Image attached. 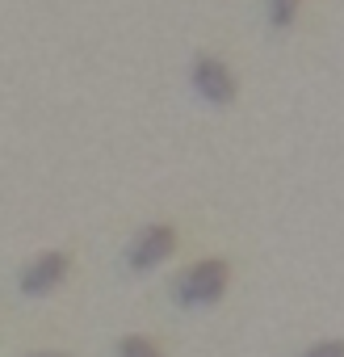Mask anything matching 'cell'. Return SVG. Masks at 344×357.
Instances as JSON below:
<instances>
[{
    "mask_svg": "<svg viewBox=\"0 0 344 357\" xmlns=\"http://www.w3.org/2000/svg\"><path fill=\"white\" fill-rule=\"evenodd\" d=\"M227 261H219V257H206V261H198V265H189L181 278H177V303L181 307H210V303H219L223 298V290H227Z\"/></svg>",
    "mask_w": 344,
    "mask_h": 357,
    "instance_id": "1",
    "label": "cell"
},
{
    "mask_svg": "<svg viewBox=\"0 0 344 357\" xmlns=\"http://www.w3.org/2000/svg\"><path fill=\"white\" fill-rule=\"evenodd\" d=\"M172 248H177V231H172L168 223H151V227H143V231L130 240L126 265H130L134 273H147V269L164 265V261L172 257Z\"/></svg>",
    "mask_w": 344,
    "mask_h": 357,
    "instance_id": "2",
    "label": "cell"
},
{
    "mask_svg": "<svg viewBox=\"0 0 344 357\" xmlns=\"http://www.w3.org/2000/svg\"><path fill=\"white\" fill-rule=\"evenodd\" d=\"M68 269H72L68 252H42V257H34V261L22 269L17 286H22V294L38 298V294H51V290H55V286L68 278Z\"/></svg>",
    "mask_w": 344,
    "mask_h": 357,
    "instance_id": "3",
    "label": "cell"
},
{
    "mask_svg": "<svg viewBox=\"0 0 344 357\" xmlns=\"http://www.w3.org/2000/svg\"><path fill=\"white\" fill-rule=\"evenodd\" d=\"M194 89H198V97H206L210 105H231V97H235V76L227 72L223 59L202 55V59H194Z\"/></svg>",
    "mask_w": 344,
    "mask_h": 357,
    "instance_id": "4",
    "label": "cell"
},
{
    "mask_svg": "<svg viewBox=\"0 0 344 357\" xmlns=\"http://www.w3.org/2000/svg\"><path fill=\"white\" fill-rule=\"evenodd\" d=\"M298 5H302V0H269V22H273L277 30L294 26V17H298Z\"/></svg>",
    "mask_w": 344,
    "mask_h": 357,
    "instance_id": "5",
    "label": "cell"
},
{
    "mask_svg": "<svg viewBox=\"0 0 344 357\" xmlns=\"http://www.w3.org/2000/svg\"><path fill=\"white\" fill-rule=\"evenodd\" d=\"M118 357H164V353H159L155 340H147V336H126V340L118 344Z\"/></svg>",
    "mask_w": 344,
    "mask_h": 357,
    "instance_id": "6",
    "label": "cell"
},
{
    "mask_svg": "<svg viewBox=\"0 0 344 357\" xmlns=\"http://www.w3.org/2000/svg\"><path fill=\"white\" fill-rule=\"evenodd\" d=\"M302 357H344V340H319V344H311Z\"/></svg>",
    "mask_w": 344,
    "mask_h": 357,
    "instance_id": "7",
    "label": "cell"
},
{
    "mask_svg": "<svg viewBox=\"0 0 344 357\" xmlns=\"http://www.w3.org/2000/svg\"><path fill=\"white\" fill-rule=\"evenodd\" d=\"M30 357H68V353H30Z\"/></svg>",
    "mask_w": 344,
    "mask_h": 357,
    "instance_id": "8",
    "label": "cell"
}]
</instances>
